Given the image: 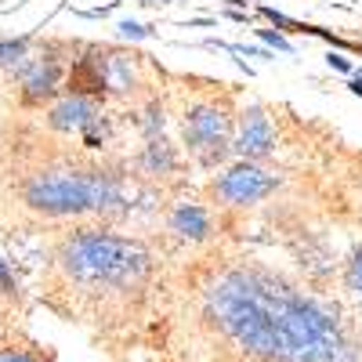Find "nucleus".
<instances>
[{"instance_id": "obj_15", "label": "nucleus", "mask_w": 362, "mask_h": 362, "mask_svg": "<svg viewBox=\"0 0 362 362\" xmlns=\"http://www.w3.org/2000/svg\"><path fill=\"white\" fill-rule=\"evenodd\" d=\"M257 15L264 18V22H272L279 29V33H300V22H293V18H286L283 11H276V8H257Z\"/></svg>"}, {"instance_id": "obj_12", "label": "nucleus", "mask_w": 362, "mask_h": 362, "mask_svg": "<svg viewBox=\"0 0 362 362\" xmlns=\"http://www.w3.org/2000/svg\"><path fill=\"white\" fill-rule=\"evenodd\" d=\"M29 47H33V40L29 37H15V40H0V69H15L22 58L29 54Z\"/></svg>"}, {"instance_id": "obj_1", "label": "nucleus", "mask_w": 362, "mask_h": 362, "mask_svg": "<svg viewBox=\"0 0 362 362\" xmlns=\"http://www.w3.org/2000/svg\"><path fill=\"white\" fill-rule=\"evenodd\" d=\"M51 272L58 276V293L73 305L66 315H95L98 322H119L131 315L156 276V250L141 235H127L105 221H83L54 239Z\"/></svg>"}, {"instance_id": "obj_11", "label": "nucleus", "mask_w": 362, "mask_h": 362, "mask_svg": "<svg viewBox=\"0 0 362 362\" xmlns=\"http://www.w3.org/2000/svg\"><path fill=\"white\" fill-rule=\"evenodd\" d=\"M0 362H54V351L37 341H25V344L0 341Z\"/></svg>"}, {"instance_id": "obj_3", "label": "nucleus", "mask_w": 362, "mask_h": 362, "mask_svg": "<svg viewBox=\"0 0 362 362\" xmlns=\"http://www.w3.org/2000/svg\"><path fill=\"white\" fill-rule=\"evenodd\" d=\"M283 189V174L272 170L264 163L254 160H235L232 167H225L221 174H214L206 181V206H218V210H247L264 203L268 196H276Z\"/></svg>"}, {"instance_id": "obj_4", "label": "nucleus", "mask_w": 362, "mask_h": 362, "mask_svg": "<svg viewBox=\"0 0 362 362\" xmlns=\"http://www.w3.org/2000/svg\"><path fill=\"white\" fill-rule=\"evenodd\" d=\"M66 47L62 44H44L37 54L29 51L22 62L11 69V76L18 80V95L25 109H44L62 95V80H66Z\"/></svg>"}, {"instance_id": "obj_10", "label": "nucleus", "mask_w": 362, "mask_h": 362, "mask_svg": "<svg viewBox=\"0 0 362 362\" xmlns=\"http://www.w3.org/2000/svg\"><path fill=\"white\" fill-rule=\"evenodd\" d=\"M76 138L83 141V148H87V153H102V148L112 141V116L98 109V112L90 116L83 127H80V134H76Z\"/></svg>"}, {"instance_id": "obj_20", "label": "nucleus", "mask_w": 362, "mask_h": 362, "mask_svg": "<svg viewBox=\"0 0 362 362\" xmlns=\"http://www.w3.org/2000/svg\"><path fill=\"white\" fill-rule=\"evenodd\" d=\"M348 87H351V95H358V98H362V80H358V76H351V83H348Z\"/></svg>"}, {"instance_id": "obj_5", "label": "nucleus", "mask_w": 362, "mask_h": 362, "mask_svg": "<svg viewBox=\"0 0 362 362\" xmlns=\"http://www.w3.org/2000/svg\"><path fill=\"white\" fill-rule=\"evenodd\" d=\"M276 148H279V131L261 102L235 109V134H232V156L235 160L264 163L276 156Z\"/></svg>"}, {"instance_id": "obj_9", "label": "nucleus", "mask_w": 362, "mask_h": 362, "mask_svg": "<svg viewBox=\"0 0 362 362\" xmlns=\"http://www.w3.org/2000/svg\"><path fill=\"white\" fill-rule=\"evenodd\" d=\"M134 127H138L141 138L163 134V127H167V105H163L160 95H153V90H148V95L138 102V109H134Z\"/></svg>"}, {"instance_id": "obj_13", "label": "nucleus", "mask_w": 362, "mask_h": 362, "mask_svg": "<svg viewBox=\"0 0 362 362\" xmlns=\"http://www.w3.org/2000/svg\"><path fill=\"white\" fill-rule=\"evenodd\" d=\"M344 290L362 305V247H355L351 257L344 261Z\"/></svg>"}, {"instance_id": "obj_2", "label": "nucleus", "mask_w": 362, "mask_h": 362, "mask_svg": "<svg viewBox=\"0 0 362 362\" xmlns=\"http://www.w3.org/2000/svg\"><path fill=\"white\" fill-rule=\"evenodd\" d=\"M235 98L228 83H214L203 98L181 105V153L199 170H218L232 160Z\"/></svg>"}, {"instance_id": "obj_18", "label": "nucleus", "mask_w": 362, "mask_h": 362, "mask_svg": "<svg viewBox=\"0 0 362 362\" xmlns=\"http://www.w3.org/2000/svg\"><path fill=\"white\" fill-rule=\"evenodd\" d=\"M326 66H329V69H337V73H348V76H351V69H355L341 51H329V54H326Z\"/></svg>"}, {"instance_id": "obj_14", "label": "nucleus", "mask_w": 362, "mask_h": 362, "mask_svg": "<svg viewBox=\"0 0 362 362\" xmlns=\"http://www.w3.org/2000/svg\"><path fill=\"white\" fill-rule=\"evenodd\" d=\"M0 297H4V300H18V279H15L11 264L4 261V254H0Z\"/></svg>"}, {"instance_id": "obj_17", "label": "nucleus", "mask_w": 362, "mask_h": 362, "mask_svg": "<svg viewBox=\"0 0 362 362\" xmlns=\"http://www.w3.org/2000/svg\"><path fill=\"white\" fill-rule=\"evenodd\" d=\"M119 33H124L127 40H148L153 37V25H141V22H119Z\"/></svg>"}, {"instance_id": "obj_6", "label": "nucleus", "mask_w": 362, "mask_h": 362, "mask_svg": "<svg viewBox=\"0 0 362 362\" xmlns=\"http://www.w3.org/2000/svg\"><path fill=\"white\" fill-rule=\"evenodd\" d=\"M163 225H167V232L177 239V243H189V247L210 243L214 232H218L214 206H206L199 199H174V203H167Z\"/></svg>"}, {"instance_id": "obj_8", "label": "nucleus", "mask_w": 362, "mask_h": 362, "mask_svg": "<svg viewBox=\"0 0 362 362\" xmlns=\"http://www.w3.org/2000/svg\"><path fill=\"white\" fill-rule=\"evenodd\" d=\"M102 105L90 102V98H80V95H58L51 105H44V124L54 131V134H80V127L95 116Z\"/></svg>"}, {"instance_id": "obj_7", "label": "nucleus", "mask_w": 362, "mask_h": 362, "mask_svg": "<svg viewBox=\"0 0 362 362\" xmlns=\"http://www.w3.org/2000/svg\"><path fill=\"white\" fill-rule=\"evenodd\" d=\"M134 170H138V177L160 181V185H170V181L181 185V174H185V153H181L167 134L145 138L141 148H138V156H134Z\"/></svg>"}, {"instance_id": "obj_16", "label": "nucleus", "mask_w": 362, "mask_h": 362, "mask_svg": "<svg viewBox=\"0 0 362 362\" xmlns=\"http://www.w3.org/2000/svg\"><path fill=\"white\" fill-rule=\"evenodd\" d=\"M257 40H264L268 47H276V51H283V54H293V44L279 33V29H257Z\"/></svg>"}, {"instance_id": "obj_19", "label": "nucleus", "mask_w": 362, "mask_h": 362, "mask_svg": "<svg viewBox=\"0 0 362 362\" xmlns=\"http://www.w3.org/2000/svg\"><path fill=\"white\" fill-rule=\"evenodd\" d=\"M228 8H235V11H250V0H225Z\"/></svg>"}]
</instances>
